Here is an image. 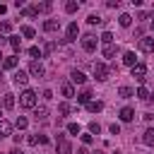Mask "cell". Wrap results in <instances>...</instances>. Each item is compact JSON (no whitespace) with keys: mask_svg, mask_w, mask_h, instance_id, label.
Returning a JSON list of instances; mask_svg holds the SVG:
<instances>
[{"mask_svg":"<svg viewBox=\"0 0 154 154\" xmlns=\"http://www.w3.org/2000/svg\"><path fill=\"white\" fill-rule=\"evenodd\" d=\"M19 106L22 108H36V91L34 89H24L19 94Z\"/></svg>","mask_w":154,"mask_h":154,"instance_id":"1","label":"cell"},{"mask_svg":"<svg viewBox=\"0 0 154 154\" xmlns=\"http://www.w3.org/2000/svg\"><path fill=\"white\" fill-rule=\"evenodd\" d=\"M94 77H96L99 82H106V79L111 77V67H108L106 63H94Z\"/></svg>","mask_w":154,"mask_h":154,"instance_id":"2","label":"cell"},{"mask_svg":"<svg viewBox=\"0 0 154 154\" xmlns=\"http://www.w3.org/2000/svg\"><path fill=\"white\" fill-rule=\"evenodd\" d=\"M96 46H99V38H96L94 34H84V36H82V48H84L87 53H94Z\"/></svg>","mask_w":154,"mask_h":154,"instance_id":"3","label":"cell"},{"mask_svg":"<svg viewBox=\"0 0 154 154\" xmlns=\"http://www.w3.org/2000/svg\"><path fill=\"white\" fill-rule=\"evenodd\" d=\"M130 72H132V77H135L140 84H144V79H147V65H144V63H137L135 67H130Z\"/></svg>","mask_w":154,"mask_h":154,"instance_id":"4","label":"cell"},{"mask_svg":"<svg viewBox=\"0 0 154 154\" xmlns=\"http://www.w3.org/2000/svg\"><path fill=\"white\" fill-rule=\"evenodd\" d=\"M137 48H140L142 53H154V38H152V36H142L140 43H137Z\"/></svg>","mask_w":154,"mask_h":154,"instance_id":"5","label":"cell"},{"mask_svg":"<svg viewBox=\"0 0 154 154\" xmlns=\"http://www.w3.org/2000/svg\"><path fill=\"white\" fill-rule=\"evenodd\" d=\"M55 144H58V154H72V147H70V142H67L65 135H58Z\"/></svg>","mask_w":154,"mask_h":154,"instance_id":"6","label":"cell"},{"mask_svg":"<svg viewBox=\"0 0 154 154\" xmlns=\"http://www.w3.org/2000/svg\"><path fill=\"white\" fill-rule=\"evenodd\" d=\"M77 34H79V26H77V22H72V24H67V29H65V43H70V41H75L77 38Z\"/></svg>","mask_w":154,"mask_h":154,"instance_id":"7","label":"cell"},{"mask_svg":"<svg viewBox=\"0 0 154 154\" xmlns=\"http://www.w3.org/2000/svg\"><path fill=\"white\" fill-rule=\"evenodd\" d=\"M29 75H31V77H43L46 70H43V65H41L38 60H31V63H29Z\"/></svg>","mask_w":154,"mask_h":154,"instance_id":"8","label":"cell"},{"mask_svg":"<svg viewBox=\"0 0 154 154\" xmlns=\"http://www.w3.org/2000/svg\"><path fill=\"white\" fill-rule=\"evenodd\" d=\"M12 82H14V84H19V87H24V84L29 82V75H26L24 70H14V75H12Z\"/></svg>","mask_w":154,"mask_h":154,"instance_id":"9","label":"cell"},{"mask_svg":"<svg viewBox=\"0 0 154 154\" xmlns=\"http://www.w3.org/2000/svg\"><path fill=\"white\" fill-rule=\"evenodd\" d=\"M118 116H120V120H123V123H130V120L135 118V108H130V106H123Z\"/></svg>","mask_w":154,"mask_h":154,"instance_id":"10","label":"cell"},{"mask_svg":"<svg viewBox=\"0 0 154 154\" xmlns=\"http://www.w3.org/2000/svg\"><path fill=\"white\" fill-rule=\"evenodd\" d=\"M123 63H125L128 67H135V65H137V55H135L132 51H125V53H123Z\"/></svg>","mask_w":154,"mask_h":154,"instance_id":"11","label":"cell"},{"mask_svg":"<svg viewBox=\"0 0 154 154\" xmlns=\"http://www.w3.org/2000/svg\"><path fill=\"white\" fill-rule=\"evenodd\" d=\"M70 79H72L75 84H84V82H87V75H84L82 70H72V72H70Z\"/></svg>","mask_w":154,"mask_h":154,"instance_id":"12","label":"cell"},{"mask_svg":"<svg viewBox=\"0 0 154 154\" xmlns=\"http://www.w3.org/2000/svg\"><path fill=\"white\" fill-rule=\"evenodd\" d=\"M142 142H144L147 147H154V128H147V130H144V135H142Z\"/></svg>","mask_w":154,"mask_h":154,"instance_id":"13","label":"cell"},{"mask_svg":"<svg viewBox=\"0 0 154 154\" xmlns=\"http://www.w3.org/2000/svg\"><path fill=\"white\" fill-rule=\"evenodd\" d=\"M7 135H12V123L10 120H0V140L7 137Z\"/></svg>","mask_w":154,"mask_h":154,"instance_id":"14","label":"cell"},{"mask_svg":"<svg viewBox=\"0 0 154 154\" xmlns=\"http://www.w3.org/2000/svg\"><path fill=\"white\" fill-rule=\"evenodd\" d=\"M43 29L53 34V31H58V29H60V22H58V19H46V22H43Z\"/></svg>","mask_w":154,"mask_h":154,"instance_id":"15","label":"cell"},{"mask_svg":"<svg viewBox=\"0 0 154 154\" xmlns=\"http://www.w3.org/2000/svg\"><path fill=\"white\" fill-rule=\"evenodd\" d=\"M2 108L5 111L14 108V94H2Z\"/></svg>","mask_w":154,"mask_h":154,"instance_id":"16","label":"cell"},{"mask_svg":"<svg viewBox=\"0 0 154 154\" xmlns=\"http://www.w3.org/2000/svg\"><path fill=\"white\" fill-rule=\"evenodd\" d=\"M2 67H5V70H14V67H17V55H7V58L2 60Z\"/></svg>","mask_w":154,"mask_h":154,"instance_id":"17","label":"cell"},{"mask_svg":"<svg viewBox=\"0 0 154 154\" xmlns=\"http://www.w3.org/2000/svg\"><path fill=\"white\" fill-rule=\"evenodd\" d=\"M89 101H91V91H89V89H84V91L77 94V103H84V106H87Z\"/></svg>","mask_w":154,"mask_h":154,"instance_id":"18","label":"cell"},{"mask_svg":"<svg viewBox=\"0 0 154 154\" xmlns=\"http://www.w3.org/2000/svg\"><path fill=\"white\" fill-rule=\"evenodd\" d=\"M87 111H89V113H101V111H103V103H101V101H89V103H87Z\"/></svg>","mask_w":154,"mask_h":154,"instance_id":"19","label":"cell"},{"mask_svg":"<svg viewBox=\"0 0 154 154\" xmlns=\"http://www.w3.org/2000/svg\"><path fill=\"white\" fill-rule=\"evenodd\" d=\"M19 34H22L24 38H34V36H36V31H34V26H29V24H24V26L19 29Z\"/></svg>","mask_w":154,"mask_h":154,"instance_id":"20","label":"cell"},{"mask_svg":"<svg viewBox=\"0 0 154 154\" xmlns=\"http://www.w3.org/2000/svg\"><path fill=\"white\" fill-rule=\"evenodd\" d=\"M60 91H63V96H65V99H72V96H75V89H72V84H70V82H65V84L60 87Z\"/></svg>","mask_w":154,"mask_h":154,"instance_id":"21","label":"cell"},{"mask_svg":"<svg viewBox=\"0 0 154 154\" xmlns=\"http://www.w3.org/2000/svg\"><path fill=\"white\" fill-rule=\"evenodd\" d=\"M77 10H79V2H75V0H67V2H65V12H67V14H75Z\"/></svg>","mask_w":154,"mask_h":154,"instance_id":"22","label":"cell"},{"mask_svg":"<svg viewBox=\"0 0 154 154\" xmlns=\"http://www.w3.org/2000/svg\"><path fill=\"white\" fill-rule=\"evenodd\" d=\"M34 116H36V120H46V118H48V108H46V106H38V108L34 111Z\"/></svg>","mask_w":154,"mask_h":154,"instance_id":"23","label":"cell"},{"mask_svg":"<svg viewBox=\"0 0 154 154\" xmlns=\"http://www.w3.org/2000/svg\"><path fill=\"white\" fill-rule=\"evenodd\" d=\"M22 14H24V17H36V14H38V10H36V5H31V7H26V5H24V7H22Z\"/></svg>","mask_w":154,"mask_h":154,"instance_id":"24","label":"cell"},{"mask_svg":"<svg viewBox=\"0 0 154 154\" xmlns=\"http://www.w3.org/2000/svg\"><path fill=\"white\" fill-rule=\"evenodd\" d=\"M118 24H120V26H130V24H132V17H130L128 12H123V14L118 17Z\"/></svg>","mask_w":154,"mask_h":154,"instance_id":"25","label":"cell"},{"mask_svg":"<svg viewBox=\"0 0 154 154\" xmlns=\"http://www.w3.org/2000/svg\"><path fill=\"white\" fill-rule=\"evenodd\" d=\"M10 46H12V51L17 53V51H22V38L19 36H10Z\"/></svg>","mask_w":154,"mask_h":154,"instance_id":"26","label":"cell"},{"mask_svg":"<svg viewBox=\"0 0 154 154\" xmlns=\"http://www.w3.org/2000/svg\"><path fill=\"white\" fill-rule=\"evenodd\" d=\"M118 96H120V99H130V96H135V91H132L130 87H120V89H118Z\"/></svg>","mask_w":154,"mask_h":154,"instance_id":"27","label":"cell"},{"mask_svg":"<svg viewBox=\"0 0 154 154\" xmlns=\"http://www.w3.org/2000/svg\"><path fill=\"white\" fill-rule=\"evenodd\" d=\"M58 113H60V116H70V113H72V106H70L67 101H63V103L58 106Z\"/></svg>","mask_w":154,"mask_h":154,"instance_id":"28","label":"cell"},{"mask_svg":"<svg viewBox=\"0 0 154 154\" xmlns=\"http://www.w3.org/2000/svg\"><path fill=\"white\" fill-rule=\"evenodd\" d=\"M137 96H140L142 101H149V89H147L144 84H140V89H137Z\"/></svg>","mask_w":154,"mask_h":154,"instance_id":"29","label":"cell"},{"mask_svg":"<svg viewBox=\"0 0 154 154\" xmlns=\"http://www.w3.org/2000/svg\"><path fill=\"white\" fill-rule=\"evenodd\" d=\"M101 43H103V46H111V43H113V34H111V31H103V34H101Z\"/></svg>","mask_w":154,"mask_h":154,"instance_id":"30","label":"cell"},{"mask_svg":"<svg viewBox=\"0 0 154 154\" xmlns=\"http://www.w3.org/2000/svg\"><path fill=\"white\" fill-rule=\"evenodd\" d=\"M53 51H55V41H46L43 43V55H51Z\"/></svg>","mask_w":154,"mask_h":154,"instance_id":"31","label":"cell"},{"mask_svg":"<svg viewBox=\"0 0 154 154\" xmlns=\"http://www.w3.org/2000/svg\"><path fill=\"white\" fill-rule=\"evenodd\" d=\"M101 53H103V58H113V55H116V46H113V43H111V46H103Z\"/></svg>","mask_w":154,"mask_h":154,"instance_id":"32","label":"cell"},{"mask_svg":"<svg viewBox=\"0 0 154 154\" xmlns=\"http://www.w3.org/2000/svg\"><path fill=\"white\" fill-rule=\"evenodd\" d=\"M67 132H70V135H79V132H82L79 123H67Z\"/></svg>","mask_w":154,"mask_h":154,"instance_id":"33","label":"cell"},{"mask_svg":"<svg viewBox=\"0 0 154 154\" xmlns=\"http://www.w3.org/2000/svg\"><path fill=\"white\" fill-rule=\"evenodd\" d=\"M29 55H31V58H41V55H43V48H38V46H31V48H29Z\"/></svg>","mask_w":154,"mask_h":154,"instance_id":"34","label":"cell"},{"mask_svg":"<svg viewBox=\"0 0 154 154\" xmlns=\"http://www.w3.org/2000/svg\"><path fill=\"white\" fill-rule=\"evenodd\" d=\"M89 132H91V135H99V132H101V125H99L96 120H91V123H89Z\"/></svg>","mask_w":154,"mask_h":154,"instance_id":"35","label":"cell"},{"mask_svg":"<svg viewBox=\"0 0 154 154\" xmlns=\"http://www.w3.org/2000/svg\"><path fill=\"white\" fill-rule=\"evenodd\" d=\"M0 31H2V34H10V31H12V22H7V19L0 22Z\"/></svg>","mask_w":154,"mask_h":154,"instance_id":"36","label":"cell"},{"mask_svg":"<svg viewBox=\"0 0 154 154\" xmlns=\"http://www.w3.org/2000/svg\"><path fill=\"white\" fill-rule=\"evenodd\" d=\"M36 10H38V12H51L53 5H51V2H41V5H36Z\"/></svg>","mask_w":154,"mask_h":154,"instance_id":"37","label":"cell"},{"mask_svg":"<svg viewBox=\"0 0 154 154\" xmlns=\"http://www.w3.org/2000/svg\"><path fill=\"white\" fill-rule=\"evenodd\" d=\"M14 125H17V128H19V130H24V128H26V125H29V120H26V118H24V116H19V118H17V123H14Z\"/></svg>","mask_w":154,"mask_h":154,"instance_id":"38","label":"cell"},{"mask_svg":"<svg viewBox=\"0 0 154 154\" xmlns=\"http://www.w3.org/2000/svg\"><path fill=\"white\" fill-rule=\"evenodd\" d=\"M87 22H89V24H101L103 19H101L99 14H89V17H87Z\"/></svg>","mask_w":154,"mask_h":154,"instance_id":"39","label":"cell"},{"mask_svg":"<svg viewBox=\"0 0 154 154\" xmlns=\"http://www.w3.org/2000/svg\"><path fill=\"white\" fill-rule=\"evenodd\" d=\"M79 137H82L84 144H91V142H94V135H91V132H84V135H79Z\"/></svg>","mask_w":154,"mask_h":154,"instance_id":"40","label":"cell"},{"mask_svg":"<svg viewBox=\"0 0 154 154\" xmlns=\"http://www.w3.org/2000/svg\"><path fill=\"white\" fill-rule=\"evenodd\" d=\"M108 130H111V135H118V132H120V125H118V123H111Z\"/></svg>","mask_w":154,"mask_h":154,"instance_id":"41","label":"cell"},{"mask_svg":"<svg viewBox=\"0 0 154 154\" xmlns=\"http://www.w3.org/2000/svg\"><path fill=\"white\" fill-rule=\"evenodd\" d=\"M142 118H144V120H147V123H152V120H154V113H144V116H142Z\"/></svg>","mask_w":154,"mask_h":154,"instance_id":"42","label":"cell"},{"mask_svg":"<svg viewBox=\"0 0 154 154\" xmlns=\"http://www.w3.org/2000/svg\"><path fill=\"white\" fill-rule=\"evenodd\" d=\"M29 144H38V135H31L29 137Z\"/></svg>","mask_w":154,"mask_h":154,"instance_id":"43","label":"cell"},{"mask_svg":"<svg viewBox=\"0 0 154 154\" xmlns=\"http://www.w3.org/2000/svg\"><path fill=\"white\" fill-rule=\"evenodd\" d=\"M77 154H89V152H87V147H79V149H77Z\"/></svg>","mask_w":154,"mask_h":154,"instance_id":"44","label":"cell"},{"mask_svg":"<svg viewBox=\"0 0 154 154\" xmlns=\"http://www.w3.org/2000/svg\"><path fill=\"white\" fill-rule=\"evenodd\" d=\"M10 154H24V152H22V149H19V147H14V149H12V152H10Z\"/></svg>","mask_w":154,"mask_h":154,"instance_id":"45","label":"cell"},{"mask_svg":"<svg viewBox=\"0 0 154 154\" xmlns=\"http://www.w3.org/2000/svg\"><path fill=\"white\" fill-rule=\"evenodd\" d=\"M149 101H154V94H149Z\"/></svg>","mask_w":154,"mask_h":154,"instance_id":"46","label":"cell"},{"mask_svg":"<svg viewBox=\"0 0 154 154\" xmlns=\"http://www.w3.org/2000/svg\"><path fill=\"white\" fill-rule=\"evenodd\" d=\"M2 60H5V55H2V53H0V63H2Z\"/></svg>","mask_w":154,"mask_h":154,"instance_id":"47","label":"cell"},{"mask_svg":"<svg viewBox=\"0 0 154 154\" xmlns=\"http://www.w3.org/2000/svg\"><path fill=\"white\" fill-rule=\"evenodd\" d=\"M94 154H103V152H94Z\"/></svg>","mask_w":154,"mask_h":154,"instance_id":"48","label":"cell"},{"mask_svg":"<svg viewBox=\"0 0 154 154\" xmlns=\"http://www.w3.org/2000/svg\"><path fill=\"white\" fill-rule=\"evenodd\" d=\"M113 154H120V152H113Z\"/></svg>","mask_w":154,"mask_h":154,"instance_id":"49","label":"cell"},{"mask_svg":"<svg viewBox=\"0 0 154 154\" xmlns=\"http://www.w3.org/2000/svg\"><path fill=\"white\" fill-rule=\"evenodd\" d=\"M152 29H154V22H152Z\"/></svg>","mask_w":154,"mask_h":154,"instance_id":"50","label":"cell"},{"mask_svg":"<svg viewBox=\"0 0 154 154\" xmlns=\"http://www.w3.org/2000/svg\"><path fill=\"white\" fill-rule=\"evenodd\" d=\"M0 120H2V118H0Z\"/></svg>","mask_w":154,"mask_h":154,"instance_id":"51","label":"cell"}]
</instances>
